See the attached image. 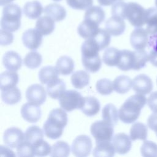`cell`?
Returning a JSON list of instances; mask_svg holds the SVG:
<instances>
[{"label": "cell", "mask_w": 157, "mask_h": 157, "mask_svg": "<svg viewBox=\"0 0 157 157\" xmlns=\"http://www.w3.org/2000/svg\"><path fill=\"white\" fill-rule=\"evenodd\" d=\"M147 99L144 94H136L128 98L118 110L120 120L127 124L134 123L139 117Z\"/></svg>", "instance_id": "cell-1"}, {"label": "cell", "mask_w": 157, "mask_h": 157, "mask_svg": "<svg viewBox=\"0 0 157 157\" xmlns=\"http://www.w3.org/2000/svg\"><path fill=\"white\" fill-rule=\"evenodd\" d=\"M67 123V115L64 109L56 108L52 110L43 125L45 135L52 139L61 136L64 128Z\"/></svg>", "instance_id": "cell-2"}, {"label": "cell", "mask_w": 157, "mask_h": 157, "mask_svg": "<svg viewBox=\"0 0 157 157\" xmlns=\"http://www.w3.org/2000/svg\"><path fill=\"white\" fill-rule=\"evenodd\" d=\"M21 10L15 4H9L4 6L1 20V28L10 31H17L21 25Z\"/></svg>", "instance_id": "cell-3"}, {"label": "cell", "mask_w": 157, "mask_h": 157, "mask_svg": "<svg viewBox=\"0 0 157 157\" xmlns=\"http://www.w3.org/2000/svg\"><path fill=\"white\" fill-rule=\"evenodd\" d=\"M147 9L142 6L131 2L127 4L126 8V18L134 27L139 28L146 23Z\"/></svg>", "instance_id": "cell-4"}, {"label": "cell", "mask_w": 157, "mask_h": 157, "mask_svg": "<svg viewBox=\"0 0 157 157\" xmlns=\"http://www.w3.org/2000/svg\"><path fill=\"white\" fill-rule=\"evenodd\" d=\"M84 101L81 94L73 90L66 91L59 98L61 107L67 112H71L75 109H80Z\"/></svg>", "instance_id": "cell-5"}, {"label": "cell", "mask_w": 157, "mask_h": 157, "mask_svg": "<svg viewBox=\"0 0 157 157\" xmlns=\"http://www.w3.org/2000/svg\"><path fill=\"white\" fill-rule=\"evenodd\" d=\"M90 132L96 142L111 141L114 132L113 126L104 120L96 121L91 124Z\"/></svg>", "instance_id": "cell-6"}, {"label": "cell", "mask_w": 157, "mask_h": 157, "mask_svg": "<svg viewBox=\"0 0 157 157\" xmlns=\"http://www.w3.org/2000/svg\"><path fill=\"white\" fill-rule=\"evenodd\" d=\"M92 148V140L86 135H80L73 141L71 145L72 154L78 157L90 155Z\"/></svg>", "instance_id": "cell-7"}, {"label": "cell", "mask_w": 157, "mask_h": 157, "mask_svg": "<svg viewBox=\"0 0 157 157\" xmlns=\"http://www.w3.org/2000/svg\"><path fill=\"white\" fill-rule=\"evenodd\" d=\"M46 91L45 88L39 84L30 85L26 91V98L31 103L37 105H42L46 100Z\"/></svg>", "instance_id": "cell-8"}, {"label": "cell", "mask_w": 157, "mask_h": 157, "mask_svg": "<svg viewBox=\"0 0 157 157\" xmlns=\"http://www.w3.org/2000/svg\"><path fill=\"white\" fill-rule=\"evenodd\" d=\"M4 144L9 147L17 148L25 140L23 132L17 127H11L7 129L3 136Z\"/></svg>", "instance_id": "cell-9"}, {"label": "cell", "mask_w": 157, "mask_h": 157, "mask_svg": "<svg viewBox=\"0 0 157 157\" xmlns=\"http://www.w3.org/2000/svg\"><path fill=\"white\" fill-rule=\"evenodd\" d=\"M42 34L37 29H29L22 35V41L24 45L29 50L37 49L41 45Z\"/></svg>", "instance_id": "cell-10"}, {"label": "cell", "mask_w": 157, "mask_h": 157, "mask_svg": "<svg viewBox=\"0 0 157 157\" xmlns=\"http://www.w3.org/2000/svg\"><path fill=\"white\" fill-rule=\"evenodd\" d=\"M21 115L25 120L34 123L38 121L41 118L42 111L39 105L28 102L22 105Z\"/></svg>", "instance_id": "cell-11"}, {"label": "cell", "mask_w": 157, "mask_h": 157, "mask_svg": "<svg viewBox=\"0 0 157 157\" xmlns=\"http://www.w3.org/2000/svg\"><path fill=\"white\" fill-rule=\"evenodd\" d=\"M130 136L125 133L121 132L115 134L112 139V143L115 148V152L123 155L127 153L131 148L132 142Z\"/></svg>", "instance_id": "cell-12"}, {"label": "cell", "mask_w": 157, "mask_h": 157, "mask_svg": "<svg viewBox=\"0 0 157 157\" xmlns=\"http://www.w3.org/2000/svg\"><path fill=\"white\" fill-rule=\"evenodd\" d=\"M132 89L138 94H147L153 90L152 80L147 75H138L132 80Z\"/></svg>", "instance_id": "cell-13"}, {"label": "cell", "mask_w": 157, "mask_h": 157, "mask_svg": "<svg viewBox=\"0 0 157 157\" xmlns=\"http://www.w3.org/2000/svg\"><path fill=\"white\" fill-rule=\"evenodd\" d=\"M148 34L146 29L137 28L133 30L130 36V43L136 50H144L148 42Z\"/></svg>", "instance_id": "cell-14"}, {"label": "cell", "mask_w": 157, "mask_h": 157, "mask_svg": "<svg viewBox=\"0 0 157 157\" xmlns=\"http://www.w3.org/2000/svg\"><path fill=\"white\" fill-rule=\"evenodd\" d=\"M99 25V24L92 20L84 19L78 26V33L85 39L93 38L100 29Z\"/></svg>", "instance_id": "cell-15"}, {"label": "cell", "mask_w": 157, "mask_h": 157, "mask_svg": "<svg viewBox=\"0 0 157 157\" xmlns=\"http://www.w3.org/2000/svg\"><path fill=\"white\" fill-rule=\"evenodd\" d=\"M126 28V24L124 20L112 16L107 19L105 23V29L113 36H118L122 34Z\"/></svg>", "instance_id": "cell-16"}, {"label": "cell", "mask_w": 157, "mask_h": 157, "mask_svg": "<svg viewBox=\"0 0 157 157\" xmlns=\"http://www.w3.org/2000/svg\"><path fill=\"white\" fill-rule=\"evenodd\" d=\"M2 64L6 69L10 71H17L21 67L20 55L14 51L7 52L3 56Z\"/></svg>", "instance_id": "cell-17"}, {"label": "cell", "mask_w": 157, "mask_h": 157, "mask_svg": "<svg viewBox=\"0 0 157 157\" xmlns=\"http://www.w3.org/2000/svg\"><path fill=\"white\" fill-rule=\"evenodd\" d=\"M100 107L99 101L95 97L88 96L84 98L80 110L86 116L93 117L99 112Z\"/></svg>", "instance_id": "cell-18"}, {"label": "cell", "mask_w": 157, "mask_h": 157, "mask_svg": "<svg viewBox=\"0 0 157 157\" xmlns=\"http://www.w3.org/2000/svg\"><path fill=\"white\" fill-rule=\"evenodd\" d=\"M44 12L55 21H61L64 20L66 16V9L62 6L57 3L50 4L45 6Z\"/></svg>", "instance_id": "cell-19"}, {"label": "cell", "mask_w": 157, "mask_h": 157, "mask_svg": "<svg viewBox=\"0 0 157 157\" xmlns=\"http://www.w3.org/2000/svg\"><path fill=\"white\" fill-rule=\"evenodd\" d=\"M135 63V56L134 51L128 50H121L120 58L117 67L121 71H127L133 69Z\"/></svg>", "instance_id": "cell-20"}, {"label": "cell", "mask_w": 157, "mask_h": 157, "mask_svg": "<svg viewBox=\"0 0 157 157\" xmlns=\"http://www.w3.org/2000/svg\"><path fill=\"white\" fill-rule=\"evenodd\" d=\"M96 147L93 149V155L99 157H111L115 155V150L111 141H102L96 142Z\"/></svg>", "instance_id": "cell-21"}, {"label": "cell", "mask_w": 157, "mask_h": 157, "mask_svg": "<svg viewBox=\"0 0 157 157\" xmlns=\"http://www.w3.org/2000/svg\"><path fill=\"white\" fill-rule=\"evenodd\" d=\"M18 82V75L15 71H4L0 75V88L1 91L13 88Z\"/></svg>", "instance_id": "cell-22"}, {"label": "cell", "mask_w": 157, "mask_h": 157, "mask_svg": "<svg viewBox=\"0 0 157 157\" xmlns=\"http://www.w3.org/2000/svg\"><path fill=\"white\" fill-rule=\"evenodd\" d=\"M59 74V72L56 66H47L40 69L38 73V77L41 83L47 85L57 79Z\"/></svg>", "instance_id": "cell-23"}, {"label": "cell", "mask_w": 157, "mask_h": 157, "mask_svg": "<svg viewBox=\"0 0 157 157\" xmlns=\"http://www.w3.org/2000/svg\"><path fill=\"white\" fill-rule=\"evenodd\" d=\"M47 93L52 99H59L66 90L65 83L59 78H57L47 84Z\"/></svg>", "instance_id": "cell-24"}, {"label": "cell", "mask_w": 157, "mask_h": 157, "mask_svg": "<svg viewBox=\"0 0 157 157\" xmlns=\"http://www.w3.org/2000/svg\"><path fill=\"white\" fill-rule=\"evenodd\" d=\"M55 28V20L49 16L39 17L36 23V29L40 32L43 36L51 34Z\"/></svg>", "instance_id": "cell-25"}, {"label": "cell", "mask_w": 157, "mask_h": 157, "mask_svg": "<svg viewBox=\"0 0 157 157\" xmlns=\"http://www.w3.org/2000/svg\"><path fill=\"white\" fill-rule=\"evenodd\" d=\"M43 12V7L37 0L26 2L23 7L24 14L30 19L39 18Z\"/></svg>", "instance_id": "cell-26"}, {"label": "cell", "mask_w": 157, "mask_h": 157, "mask_svg": "<svg viewBox=\"0 0 157 157\" xmlns=\"http://www.w3.org/2000/svg\"><path fill=\"white\" fill-rule=\"evenodd\" d=\"M99 46L94 38H90L84 41L81 46L82 56L93 57L99 55Z\"/></svg>", "instance_id": "cell-27"}, {"label": "cell", "mask_w": 157, "mask_h": 157, "mask_svg": "<svg viewBox=\"0 0 157 157\" xmlns=\"http://www.w3.org/2000/svg\"><path fill=\"white\" fill-rule=\"evenodd\" d=\"M56 67L60 74L63 75H69L74 69V62L71 57L62 56L58 59L56 63Z\"/></svg>", "instance_id": "cell-28"}, {"label": "cell", "mask_w": 157, "mask_h": 157, "mask_svg": "<svg viewBox=\"0 0 157 157\" xmlns=\"http://www.w3.org/2000/svg\"><path fill=\"white\" fill-rule=\"evenodd\" d=\"M114 90L120 94L128 92L132 86V81L127 75H122L116 77L113 82Z\"/></svg>", "instance_id": "cell-29"}, {"label": "cell", "mask_w": 157, "mask_h": 157, "mask_svg": "<svg viewBox=\"0 0 157 157\" xmlns=\"http://www.w3.org/2000/svg\"><path fill=\"white\" fill-rule=\"evenodd\" d=\"M1 93L2 100L6 104H15L18 103L21 98V92L16 86L1 91Z\"/></svg>", "instance_id": "cell-30"}, {"label": "cell", "mask_w": 157, "mask_h": 157, "mask_svg": "<svg viewBox=\"0 0 157 157\" xmlns=\"http://www.w3.org/2000/svg\"><path fill=\"white\" fill-rule=\"evenodd\" d=\"M90 78V77L88 72L83 70H80L72 74L71 80L74 88L82 89L89 84Z\"/></svg>", "instance_id": "cell-31"}, {"label": "cell", "mask_w": 157, "mask_h": 157, "mask_svg": "<svg viewBox=\"0 0 157 157\" xmlns=\"http://www.w3.org/2000/svg\"><path fill=\"white\" fill-rule=\"evenodd\" d=\"M102 117L103 120L115 126L118 121V112L116 107L111 104H106L102 111Z\"/></svg>", "instance_id": "cell-32"}, {"label": "cell", "mask_w": 157, "mask_h": 157, "mask_svg": "<svg viewBox=\"0 0 157 157\" xmlns=\"http://www.w3.org/2000/svg\"><path fill=\"white\" fill-rule=\"evenodd\" d=\"M146 31L148 35L153 36L157 33V9L153 7L147 9Z\"/></svg>", "instance_id": "cell-33"}, {"label": "cell", "mask_w": 157, "mask_h": 157, "mask_svg": "<svg viewBox=\"0 0 157 157\" xmlns=\"http://www.w3.org/2000/svg\"><path fill=\"white\" fill-rule=\"evenodd\" d=\"M121 50L115 47H109L105 50L102 55L103 62L109 66H115L119 63Z\"/></svg>", "instance_id": "cell-34"}, {"label": "cell", "mask_w": 157, "mask_h": 157, "mask_svg": "<svg viewBox=\"0 0 157 157\" xmlns=\"http://www.w3.org/2000/svg\"><path fill=\"white\" fill-rule=\"evenodd\" d=\"M147 128L145 124L140 122L134 123L130 129V137L132 141L137 139L146 140L147 137Z\"/></svg>", "instance_id": "cell-35"}, {"label": "cell", "mask_w": 157, "mask_h": 157, "mask_svg": "<svg viewBox=\"0 0 157 157\" xmlns=\"http://www.w3.org/2000/svg\"><path fill=\"white\" fill-rule=\"evenodd\" d=\"M84 19L92 20L99 25L105 19V12L99 6H91L85 12Z\"/></svg>", "instance_id": "cell-36"}, {"label": "cell", "mask_w": 157, "mask_h": 157, "mask_svg": "<svg viewBox=\"0 0 157 157\" xmlns=\"http://www.w3.org/2000/svg\"><path fill=\"white\" fill-rule=\"evenodd\" d=\"M82 62L85 69L90 72H97L102 65L99 55L93 57L82 56Z\"/></svg>", "instance_id": "cell-37"}, {"label": "cell", "mask_w": 157, "mask_h": 157, "mask_svg": "<svg viewBox=\"0 0 157 157\" xmlns=\"http://www.w3.org/2000/svg\"><path fill=\"white\" fill-rule=\"evenodd\" d=\"M44 132L37 126L29 127L25 132V140L33 144L36 142L43 139Z\"/></svg>", "instance_id": "cell-38"}, {"label": "cell", "mask_w": 157, "mask_h": 157, "mask_svg": "<svg viewBox=\"0 0 157 157\" xmlns=\"http://www.w3.org/2000/svg\"><path fill=\"white\" fill-rule=\"evenodd\" d=\"M42 61L41 55L36 51L28 53L23 59L24 64L29 69L37 68L40 66Z\"/></svg>", "instance_id": "cell-39"}, {"label": "cell", "mask_w": 157, "mask_h": 157, "mask_svg": "<svg viewBox=\"0 0 157 157\" xmlns=\"http://www.w3.org/2000/svg\"><path fill=\"white\" fill-rule=\"evenodd\" d=\"M70 146L64 141H58L52 147L50 156H67L70 154Z\"/></svg>", "instance_id": "cell-40"}, {"label": "cell", "mask_w": 157, "mask_h": 157, "mask_svg": "<svg viewBox=\"0 0 157 157\" xmlns=\"http://www.w3.org/2000/svg\"><path fill=\"white\" fill-rule=\"evenodd\" d=\"M35 156H44L51 153L52 147L50 145L43 139L39 140L33 144Z\"/></svg>", "instance_id": "cell-41"}, {"label": "cell", "mask_w": 157, "mask_h": 157, "mask_svg": "<svg viewBox=\"0 0 157 157\" xmlns=\"http://www.w3.org/2000/svg\"><path fill=\"white\" fill-rule=\"evenodd\" d=\"M135 63L133 70H139L145 66L146 63L149 61V56L147 53L144 50H136L134 51Z\"/></svg>", "instance_id": "cell-42"}, {"label": "cell", "mask_w": 157, "mask_h": 157, "mask_svg": "<svg viewBox=\"0 0 157 157\" xmlns=\"http://www.w3.org/2000/svg\"><path fill=\"white\" fill-rule=\"evenodd\" d=\"M93 38L98 42L100 50L107 48L109 45L111 39L110 33L105 29L102 28H100L98 34Z\"/></svg>", "instance_id": "cell-43"}, {"label": "cell", "mask_w": 157, "mask_h": 157, "mask_svg": "<svg viewBox=\"0 0 157 157\" xmlns=\"http://www.w3.org/2000/svg\"><path fill=\"white\" fill-rule=\"evenodd\" d=\"M97 91L102 95H108L112 93L113 89L112 82L107 78L99 80L96 84Z\"/></svg>", "instance_id": "cell-44"}, {"label": "cell", "mask_w": 157, "mask_h": 157, "mask_svg": "<svg viewBox=\"0 0 157 157\" xmlns=\"http://www.w3.org/2000/svg\"><path fill=\"white\" fill-rule=\"evenodd\" d=\"M140 152L145 157H157V144L145 140L141 146Z\"/></svg>", "instance_id": "cell-45"}, {"label": "cell", "mask_w": 157, "mask_h": 157, "mask_svg": "<svg viewBox=\"0 0 157 157\" xmlns=\"http://www.w3.org/2000/svg\"><path fill=\"white\" fill-rule=\"evenodd\" d=\"M18 156H35L34 147L32 144L25 140L17 147Z\"/></svg>", "instance_id": "cell-46"}, {"label": "cell", "mask_w": 157, "mask_h": 157, "mask_svg": "<svg viewBox=\"0 0 157 157\" xmlns=\"http://www.w3.org/2000/svg\"><path fill=\"white\" fill-rule=\"evenodd\" d=\"M71 8L76 10H87L93 5V0H66Z\"/></svg>", "instance_id": "cell-47"}, {"label": "cell", "mask_w": 157, "mask_h": 157, "mask_svg": "<svg viewBox=\"0 0 157 157\" xmlns=\"http://www.w3.org/2000/svg\"><path fill=\"white\" fill-rule=\"evenodd\" d=\"M127 4L118 1L113 4L112 6V16L118 17L122 19H126V8Z\"/></svg>", "instance_id": "cell-48"}, {"label": "cell", "mask_w": 157, "mask_h": 157, "mask_svg": "<svg viewBox=\"0 0 157 157\" xmlns=\"http://www.w3.org/2000/svg\"><path fill=\"white\" fill-rule=\"evenodd\" d=\"M13 40V34L10 31L1 29L0 31V44L1 45L11 44Z\"/></svg>", "instance_id": "cell-49"}, {"label": "cell", "mask_w": 157, "mask_h": 157, "mask_svg": "<svg viewBox=\"0 0 157 157\" xmlns=\"http://www.w3.org/2000/svg\"><path fill=\"white\" fill-rule=\"evenodd\" d=\"M147 104L150 109L155 113H157V91L152 93L147 99Z\"/></svg>", "instance_id": "cell-50"}, {"label": "cell", "mask_w": 157, "mask_h": 157, "mask_svg": "<svg viewBox=\"0 0 157 157\" xmlns=\"http://www.w3.org/2000/svg\"><path fill=\"white\" fill-rule=\"evenodd\" d=\"M147 124L151 130L155 131L157 136V113L154 112L148 117Z\"/></svg>", "instance_id": "cell-51"}, {"label": "cell", "mask_w": 157, "mask_h": 157, "mask_svg": "<svg viewBox=\"0 0 157 157\" xmlns=\"http://www.w3.org/2000/svg\"><path fill=\"white\" fill-rule=\"evenodd\" d=\"M0 156H15V154L10 148L6 147L1 145L0 146Z\"/></svg>", "instance_id": "cell-52"}, {"label": "cell", "mask_w": 157, "mask_h": 157, "mask_svg": "<svg viewBox=\"0 0 157 157\" xmlns=\"http://www.w3.org/2000/svg\"><path fill=\"white\" fill-rule=\"evenodd\" d=\"M148 44L153 50H157V33L153 36H150Z\"/></svg>", "instance_id": "cell-53"}, {"label": "cell", "mask_w": 157, "mask_h": 157, "mask_svg": "<svg viewBox=\"0 0 157 157\" xmlns=\"http://www.w3.org/2000/svg\"><path fill=\"white\" fill-rule=\"evenodd\" d=\"M149 56V61L155 66L157 67V50H151Z\"/></svg>", "instance_id": "cell-54"}, {"label": "cell", "mask_w": 157, "mask_h": 157, "mask_svg": "<svg viewBox=\"0 0 157 157\" xmlns=\"http://www.w3.org/2000/svg\"><path fill=\"white\" fill-rule=\"evenodd\" d=\"M118 0H98L99 4L101 6H107L114 4Z\"/></svg>", "instance_id": "cell-55"}, {"label": "cell", "mask_w": 157, "mask_h": 157, "mask_svg": "<svg viewBox=\"0 0 157 157\" xmlns=\"http://www.w3.org/2000/svg\"><path fill=\"white\" fill-rule=\"evenodd\" d=\"M14 0H0V4L1 6L6 5L7 4H9L13 1Z\"/></svg>", "instance_id": "cell-56"}, {"label": "cell", "mask_w": 157, "mask_h": 157, "mask_svg": "<svg viewBox=\"0 0 157 157\" xmlns=\"http://www.w3.org/2000/svg\"><path fill=\"white\" fill-rule=\"evenodd\" d=\"M155 5H156V6L157 7V0H155Z\"/></svg>", "instance_id": "cell-57"}, {"label": "cell", "mask_w": 157, "mask_h": 157, "mask_svg": "<svg viewBox=\"0 0 157 157\" xmlns=\"http://www.w3.org/2000/svg\"><path fill=\"white\" fill-rule=\"evenodd\" d=\"M53 1H56V2H58V1H61V0H53Z\"/></svg>", "instance_id": "cell-58"}, {"label": "cell", "mask_w": 157, "mask_h": 157, "mask_svg": "<svg viewBox=\"0 0 157 157\" xmlns=\"http://www.w3.org/2000/svg\"><path fill=\"white\" fill-rule=\"evenodd\" d=\"M156 83H157V79H156Z\"/></svg>", "instance_id": "cell-59"}, {"label": "cell", "mask_w": 157, "mask_h": 157, "mask_svg": "<svg viewBox=\"0 0 157 157\" xmlns=\"http://www.w3.org/2000/svg\"><path fill=\"white\" fill-rule=\"evenodd\" d=\"M118 1H121V0H118Z\"/></svg>", "instance_id": "cell-60"}]
</instances>
